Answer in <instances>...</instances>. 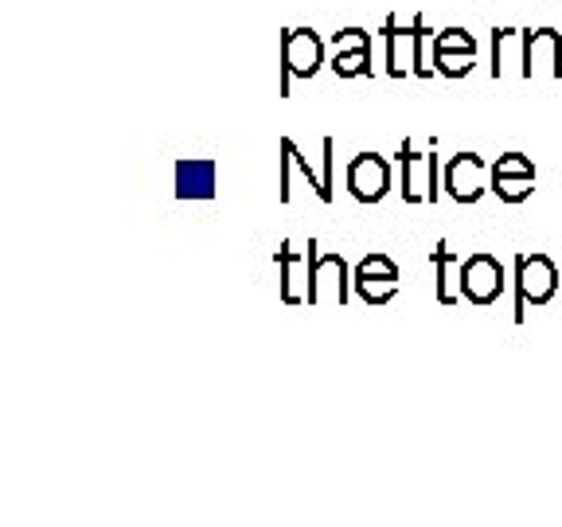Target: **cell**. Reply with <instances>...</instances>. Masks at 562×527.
I'll return each mask as SVG.
<instances>
[{"mask_svg": "<svg viewBox=\"0 0 562 527\" xmlns=\"http://www.w3.org/2000/svg\"><path fill=\"white\" fill-rule=\"evenodd\" d=\"M333 47L336 52H371V32H363V27H340V32H333Z\"/></svg>", "mask_w": 562, "mask_h": 527, "instance_id": "cell-22", "label": "cell"}, {"mask_svg": "<svg viewBox=\"0 0 562 527\" xmlns=\"http://www.w3.org/2000/svg\"><path fill=\"white\" fill-rule=\"evenodd\" d=\"M379 35L386 40V75L391 79H406V70L414 75V55H418V24H398V16H386Z\"/></svg>", "mask_w": 562, "mask_h": 527, "instance_id": "cell-8", "label": "cell"}, {"mask_svg": "<svg viewBox=\"0 0 562 527\" xmlns=\"http://www.w3.org/2000/svg\"><path fill=\"white\" fill-rule=\"evenodd\" d=\"M441 52H469V55H476V35L465 32V27H446V32L434 35V44H430V55H441Z\"/></svg>", "mask_w": 562, "mask_h": 527, "instance_id": "cell-18", "label": "cell"}, {"mask_svg": "<svg viewBox=\"0 0 562 527\" xmlns=\"http://www.w3.org/2000/svg\"><path fill=\"white\" fill-rule=\"evenodd\" d=\"M492 192L501 195L504 203H524L527 195L536 192L531 176H492Z\"/></svg>", "mask_w": 562, "mask_h": 527, "instance_id": "cell-16", "label": "cell"}, {"mask_svg": "<svg viewBox=\"0 0 562 527\" xmlns=\"http://www.w3.org/2000/svg\"><path fill=\"white\" fill-rule=\"evenodd\" d=\"M351 285H356V293H360L368 305H386V301L398 293V281H386V278H363V273H356L351 278Z\"/></svg>", "mask_w": 562, "mask_h": 527, "instance_id": "cell-15", "label": "cell"}, {"mask_svg": "<svg viewBox=\"0 0 562 527\" xmlns=\"http://www.w3.org/2000/svg\"><path fill=\"white\" fill-rule=\"evenodd\" d=\"M559 290V270L547 255H519L516 258V309L512 321L524 325L527 305H547Z\"/></svg>", "mask_w": 562, "mask_h": 527, "instance_id": "cell-2", "label": "cell"}, {"mask_svg": "<svg viewBox=\"0 0 562 527\" xmlns=\"http://www.w3.org/2000/svg\"><path fill=\"white\" fill-rule=\"evenodd\" d=\"M293 172L305 176V184L313 188L316 195H321V172H313V165H308L305 157H301V149L293 145L290 137H281V203L293 200Z\"/></svg>", "mask_w": 562, "mask_h": 527, "instance_id": "cell-13", "label": "cell"}, {"mask_svg": "<svg viewBox=\"0 0 562 527\" xmlns=\"http://www.w3.org/2000/svg\"><path fill=\"white\" fill-rule=\"evenodd\" d=\"M473 67H476V55H469V52H441V55H434V70H438V75H446V79H465Z\"/></svg>", "mask_w": 562, "mask_h": 527, "instance_id": "cell-19", "label": "cell"}, {"mask_svg": "<svg viewBox=\"0 0 562 527\" xmlns=\"http://www.w3.org/2000/svg\"><path fill=\"white\" fill-rule=\"evenodd\" d=\"M278 266H281V301H285V305L308 301V266H313L308 246H305V255H297V250H290V243H281Z\"/></svg>", "mask_w": 562, "mask_h": 527, "instance_id": "cell-11", "label": "cell"}, {"mask_svg": "<svg viewBox=\"0 0 562 527\" xmlns=\"http://www.w3.org/2000/svg\"><path fill=\"white\" fill-rule=\"evenodd\" d=\"M430 262H434V270H438V301H441V305H457V298H461V290H453V270H461L457 255L449 250L446 243H438V246H434Z\"/></svg>", "mask_w": 562, "mask_h": 527, "instance_id": "cell-14", "label": "cell"}, {"mask_svg": "<svg viewBox=\"0 0 562 527\" xmlns=\"http://www.w3.org/2000/svg\"><path fill=\"white\" fill-rule=\"evenodd\" d=\"M325 67V40L313 27H290L281 35V98H290L293 79H313Z\"/></svg>", "mask_w": 562, "mask_h": 527, "instance_id": "cell-3", "label": "cell"}, {"mask_svg": "<svg viewBox=\"0 0 562 527\" xmlns=\"http://www.w3.org/2000/svg\"><path fill=\"white\" fill-rule=\"evenodd\" d=\"M524 35L527 27H492V79L501 82L512 70H524Z\"/></svg>", "mask_w": 562, "mask_h": 527, "instance_id": "cell-12", "label": "cell"}, {"mask_svg": "<svg viewBox=\"0 0 562 527\" xmlns=\"http://www.w3.org/2000/svg\"><path fill=\"white\" fill-rule=\"evenodd\" d=\"M398 176H403L406 203H438V145L426 157H414L411 137L398 145Z\"/></svg>", "mask_w": 562, "mask_h": 527, "instance_id": "cell-4", "label": "cell"}, {"mask_svg": "<svg viewBox=\"0 0 562 527\" xmlns=\"http://www.w3.org/2000/svg\"><path fill=\"white\" fill-rule=\"evenodd\" d=\"M519 79H562V35L554 27H527Z\"/></svg>", "mask_w": 562, "mask_h": 527, "instance_id": "cell-6", "label": "cell"}, {"mask_svg": "<svg viewBox=\"0 0 562 527\" xmlns=\"http://www.w3.org/2000/svg\"><path fill=\"white\" fill-rule=\"evenodd\" d=\"M308 255H313V266H308V305H348L351 298V278L356 273L348 270L344 255L328 250V255H316L321 246L316 238H308Z\"/></svg>", "mask_w": 562, "mask_h": 527, "instance_id": "cell-1", "label": "cell"}, {"mask_svg": "<svg viewBox=\"0 0 562 527\" xmlns=\"http://www.w3.org/2000/svg\"><path fill=\"white\" fill-rule=\"evenodd\" d=\"M488 176H531V180H536V165H531V157H524V153H504V157L488 168Z\"/></svg>", "mask_w": 562, "mask_h": 527, "instance_id": "cell-21", "label": "cell"}, {"mask_svg": "<svg viewBox=\"0 0 562 527\" xmlns=\"http://www.w3.org/2000/svg\"><path fill=\"white\" fill-rule=\"evenodd\" d=\"M333 168H336V141L325 137L321 141V203H333Z\"/></svg>", "mask_w": 562, "mask_h": 527, "instance_id": "cell-20", "label": "cell"}, {"mask_svg": "<svg viewBox=\"0 0 562 527\" xmlns=\"http://www.w3.org/2000/svg\"><path fill=\"white\" fill-rule=\"evenodd\" d=\"M356 273H363V278H386V281H398V266L391 262L386 255H368L360 266H356Z\"/></svg>", "mask_w": 562, "mask_h": 527, "instance_id": "cell-23", "label": "cell"}, {"mask_svg": "<svg viewBox=\"0 0 562 527\" xmlns=\"http://www.w3.org/2000/svg\"><path fill=\"white\" fill-rule=\"evenodd\" d=\"M333 70L336 79H363V75H371V52H336L333 55Z\"/></svg>", "mask_w": 562, "mask_h": 527, "instance_id": "cell-17", "label": "cell"}, {"mask_svg": "<svg viewBox=\"0 0 562 527\" xmlns=\"http://www.w3.org/2000/svg\"><path fill=\"white\" fill-rule=\"evenodd\" d=\"M220 192V165L211 157L176 160V200H215Z\"/></svg>", "mask_w": 562, "mask_h": 527, "instance_id": "cell-9", "label": "cell"}, {"mask_svg": "<svg viewBox=\"0 0 562 527\" xmlns=\"http://www.w3.org/2000/svg\"><path fill=\"white\" fill-rule=\"evenodd\" d=\"M348 192L360 203H379L391 192V165L379 153H360L348 165Z\"/></svg>", "mask_w": 562, "mask_h": 527, "instance_id": "cell-7", "label": "cell"}, {"mask_svg": "<svg viewBox=\"0 0 562 527\" xmlns=\"http://www.w3.org/2000/svg\"><path fill=\"white\" fill-rule=\"evenodd\" d=\"M446 192L457 203H476L484 195V160L476 153H457L446 165Z\"/></svg>", "mask_w": 562, "mask_h": 527, "instance_id": "cell-10", "label": "cell"}, {"mask_svg": "<svg viewBox=\"0 0 562 527\" xmlns=\"http://www.w3.org/2000/svg\"><path fill=\"white\" fill-rule=\"evenodd\" d=\"M457 285H461V298L473 301V305H492L501 301L504 293V266L501 258H492L488 250H476L461 262L457 270Z\"/></svg>", "mask_w": 562, "mask_h": 527, "instance_id": "cell-5", "label": "cell"}]
</instances>
